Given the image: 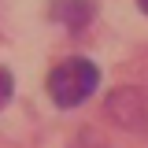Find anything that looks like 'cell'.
<instances>
[{"label": "cell", "mask_w": 148, "mask_h": 148, "mask_svg": "<svg viewBox=\"0 0 148 148\" xmlns=\"http://www.w3.org/2000/svg\"><path fill=\"white\" fill-rule=\"evenodd\" d=\"M137 8H141V11H145V15H148V0H137Z\"/></svg>", "instance_id": "obj_6"}, {"label": "cell", "mask_w": 148, "mask_h": 148, "mask_svg": "<svg viewBox=\"0 0 148 148\" xmlns=\"http://www.w3.org/2000/svg\"><path fill=\"white\" fill-rule=\"evenodd\" d=\"M48 15H52V22L67 26L71 34H82L92 22L96 8H92V0H52L48 4Z\"/></svg>", "instance_id": "obj_3"}, {"label": "cell", "mask_w": 148, "mask_h": 148, "mask_svg": "<svg viewBox=\"0 0 148 148\" xmlns=\"http://www.w3.org/2000/svg\"><path fill=\"white\" fill-rule=\"evenodd\" d=\"M74 148H104V145H89V141H82V145H74Z\"/></svg>", "instance_id": "obj_5"}, {"label": "cell", "mask_w": 148, "mask_h": 148, "mask_svg": "<svg viewBox=\"0 0 148 148\" xmlns=\"http://www.w3.org/2000/svg\"><path fill=\"white\" fill-rule=\"evenodd\" d=\"M111 122H119L130 133H148V85H126V89H115L104 100Z\"/></svg>", "instance_id": "obj_2"}, {"label": "cell", "mask_w": 148, "mask_h": 148, "mask_svg": "<svg viewBox=\"0 0 148 148\" xmlns=\"http://www.w3.org/2000/svg\"><path fill=\"white\" fill-rule=\"evenodd\" d=\"M96 85H100V71L85 56H71L48 74V96L56 100V108H78L85 96H92Z\"/></svg>", "instance_id": "obj_1"}, {"label": "cell", "mask_w": 148, "mask_h": 148, "mask_svg": "<svg viewBox=\"0 0 148 148\" xmlns=\"http://www.w3.org/2000/svg\"><path fill=\"white\" fill-rule=\"evenodd\" d=\"M11 92H15V78H11V74L0 67V111L11 104Z\"/></svg>", "instance_id": "obj_4"}]
</instances>
